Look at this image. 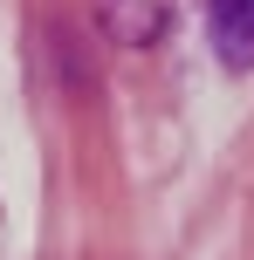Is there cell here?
<instances>
[{
	"instance_id": "cell-1",
	"label": "cell",
	"mask_w": 254,
	"mask_h": 260,
	"mask_svg": "<svg viewBox=\"0 0 254 260\" xmlns=\"http://www.w3.org/2000/svg\"><path fill=\"white\" fill-rule=\"evenodd\" d=\"M206 35L227 69H254V0H206Z\"/></svg>"
}]
</instances>
